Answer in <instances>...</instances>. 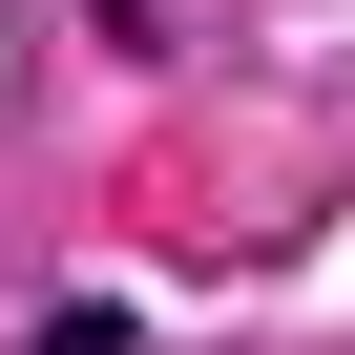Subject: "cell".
<instances>
[{
    "instance_id": "6da1fadb",
    "label": "cell",
    "mask_w": 355,
    "mask_h": 355,
    "mask_svg": "<svg viewBox=\"0 0 355 355\" xmlns=\"http://www.w3.org/2000/svg\"><path fill=\"white\" fill-rule=\"evenodd\" d=\"M21 355H146V334H125V293H105V313H42Z\"/></svg>"
}]
</instances>
